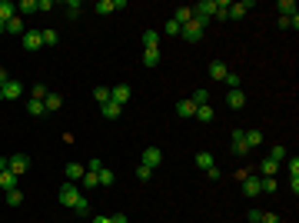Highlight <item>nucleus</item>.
I'll return each instance as SVG.
<instances>
[{"mask_svg": "<svg viewBox=\"0 0 299 223\" xmlns=\"http://www.w3.org/2000/svg\"><path fill=\"white\" fill-rule=\"evenodd\" d=\"M96 14H103V17L113 14V0H100V3H96Z\"/></svg>", "mask_w": 299, "mask_h": 223, "instance_id": "nucleus-38", "label": "nucleus"}, {"mask_svg": "<svg viewBox=\"0 0 299 223\" xmlns=\"http://www.w3.org/2000/svg\"><path fill=\"white\" fill-rule=\"evenodd\" d=\"M23 90H27V87H23L20 80H7V87H3V100H20Z\"/></svg>", "mask_w": 299, "mask_h": 223, "instance_id": "nucleus-6", "label": "nucleus"}, {"mask_svg": "<svg viewBox=\"0 0 299 223\" xmlns=\"http://www.w3.org/2000/svg\"><path fill=\"white\" fill-rule=\"evenodd\" d=\"M3 170H10V157H0V173Z\"/></svg>", "mask_w": 299, "mask_h": 223, "instance_id": "nucleus-50", "label": "nucleus"}, {"mask_svg": "<svg viewBox=\"0 0 299 223\" xmlns=\"http://www.w3.org/2000/svg\"><path fill=\"white\" fill-rule=\"evenodd\" d=\"M262 143V133L260 130H246V147L253 150V147H260Z\"/></svg>", "mask_w": 299, "mask_h": 223, "instance_id": "nucleus-27", "label": "nucleus"}, {"mask_svg": "<svg viewBox=\"0 0 299 223\" xmlns=\"http://www.w3.org/2000/svg\"><path fill=\"white\" fill-rule=\"evenodd\" d=\"M243 193H246V197H260V177L249 173V177L243 180Z\"/></svg>", "mask_w": 299, "mask_h": 223, "instance_id": "nucleus-16", "label": "nucleus"}, {"mask_svg": "<svg viewBox=\"0 0 299 223\" xmlns=\"http://www.w3.org/2000/svg\"><path fill=\"white\" fill-rule=\"evenodd\" d=\"M143 167L150 170H156L160 163H163V153H160V147H143V160H140Z\"/></svg>", "mask_w": 299, "mask_h": 223, "instance_id": "nucleus-4", "label": "nucleus"}, {"mask_svg": "<svg viewBox=\"0 0 299 223\" xmlns=\"http://www.w3.org/2000/svg\"><path fill=\"white\" fill-rule=\"evenodd\" d=\"M276 170H280V163H276V160H269V157L260 163V173H262V177H276Z\"/></svg>", "mask_w": 299, "mask_h": 223, "instance_id": "nucleus-23", "label": "nucleus"}, {"mask_svg": "<svg viewBox=\"0 0 299 223\" xmlns=\"http://www.w3.org/2000/svg\"><path fill=\"white\" fill-rule=\"evenodd\" d=\"M276 10H280V17H296V3L293 0H280Z\"/></svg>", "mask_w": 299, "mask_h": 223, "instance_id": "nucleus-22", "label": "nucleus"}, {"mask_svg": "<svg viewBox=\"0 0 299 223\" xmlns=\"http://www.w3.org/2000/svg\"><path fill=\"white\" fill-rule=\"evenodd\" d=\"M80 183H83V190H93V186H100V180H96L93 170H87V173L80 177Z\"/></svg>", "mask_w": 299, "mask_h": 223, "instance_id": "nucleus-24", "label": "nucleus"}, {"mask_svg": "<svg viewBox=\"0 0 299 223\" xmlns=\"http://www.w3.org/2000/svg\"><path fill=\"white\" fill-rule=\"evenodd\" d=\"M93 100L100 103V107H103V103L110 100V87H96V90H93Z\"/></svg>", "mask_w": 299, "mask_h": 223, "instance_id": "nucleus-30", "label": "nucleus"}, {"mask_svg": "<svg viewBox=\"0 0 299 223\" xmlns=\"http://www.w3.org/2000/svg\"><path fill=\"white\" fill-rule=\"evenodd\" d=\"M233 153H236V157L249 153V147H246V130H233Z\"/></svg>", "mask_w": 299, "mask_h": 223, "instance_id": "nucleus-10", "label": "nucleus"}, {"mask_svg": "<svg viewBox=\"0 0 299 223\" xmlns=\"http://www.w3.org/2000/svg\"><path fill=\"white\" fill-rule=\"evenodd\" d=\"M110 100L123 107V103L130 100V87H127V83H116V87H110Z\"/></svg>", "mask_w": 299, "mask_h": 223, "instance_id": "nucleus-8", "label": "nucleus"}, {"mask_svg": "<svg viewBox=\"0 0 299 223\" xmlns=\"http://www.w3.org/2000/svg\"><path fill=\"white\" fill-rule=\"evenodd\" d=\"M76 200H80V186H76V183H63V186H60V203H63V206L74 210Z\"/></svg>", "mask_w": 299, "mask_h": 223, "instance_id": "nucleus-2", "label": "nucleus"}, {"mask_svg": "<svg viewBox=\"0 0 299 223\" xmlns=\"http://www.w3.org/2000/svg\"><path fill=\"white\" fill-rule=\"evenodd\" d=\"M196 167H200V170H213V167H216V163H213V153L200 150V153H196Z\"/></svg>", "mask_w": 299, "mask_h": 223, "instance_id": "nucleus-21", "label": "nucleus"}, {"mask_svg": "<svg viewBox=\"0 0 299 223\" xmlns=\"http://www.w3.org/2000/svg\"><path fill=\"white\" fill-rule=\"evenodd\" d=\"M226 103H229L233 110H243V107H246V93L243 90H229V93H226Z\"/></svg>", "mask_w": 299, "mask_h": 223, "instance_id": "nucleus-12", "label": "nucleus"}, {"mask_svg": "<svg viewBox=\"0 0 299 223\" xmlns=\"http://www.w3.org/2000/svg\"><path fill=\"white\" fill-rule=\"evenodd\" d=\"M17 14H37V0H23V3H17Z\"/></svg>", "mask_w": 299, "mask_h": 223, "instance_id": "nucleus-33", "label": "nucleus"}, {"mask_svg": "<svg viewBox=\"0 0 299 223\" xmlns=\"http://www.w3.org/2000/svg\"><path fill=\"white\" fill-rule=\"evenodd\" d=\"M40 47H43V34H40V30H23V50L34 54Z\"/></svg>", "mask_w": 299, "mask_h": 223, "instance_id": "nucleus-3", "label": "nucleus"}, {"mask_svg": "<svg viewBox=\"0 0 299 223\" xmlns=\"http://www.w3.org/2000/svg\"><path fill=\"white\" fill-rule=\"evenodd\" d=\"M7 34H20V37H23V20H20V17H14L10 23H7Z\"/></svg>", "mask_w": 299, "mask_h": 223, "instance_id": "nucleus-35", "label": "nucleus"}, {"mask_svg": "<svg viewBox=\"0 0 299 223\" xmlns=\"http://www.w3.org/2000/svg\"><path fill=\"white\" fill-rule=\"evenodd\" d=\"M269 160H276V163H280V160H286V147H280V143H276V147L269 150Z\"/></svg>", "mask_w": 299, "mask_h": 223, "instance_id": "nucleus-37", "label": "nucleus"}, {"mask_svg": "<svg viewBox=\"0 0 299 223\" xmlns=\"http://www.w3.org/2000/svg\"><path fill=\"white\" fill-rule=\"evenodd\" d=\"M143 63H147V67H156V63H160V50H143Z\"/></svg>", "mask_w": 299, "mask_h": 223, "instance_id": "nucleus-32", "label": "nucleus"}, {"mask_svg": "<svg viewBox=\"0 0 299 223\" xmlns=\"http://www.w3.org/2000/svg\"><path fill=\"white\" fill-rule=\"evenodd\" d=\"M27 170H30V157H27V153H14V157H10V173L23 177Z\"/></svg>", "mask_w": 299, "mask_h": 223, "instance_id": "nucleus-5", "label": "nucleus"}, {"mask_svg": "<svg viewBox=\"0 0 299 223\" xmlns=\"http://www.w3.org/2000/svg\"><path fill=\"white\" fill-rule=\"evenodd\" d=\"M226 83H229V90H240V74L229 70V74H226Z\"/></svg>", "mask_w": 299, "mask_h": 223, "instance_id": "nucleus-42", "label": "nucleus"}, {"mask_svg": "<svg viewBox=\"0 0 299 223\" xmlns=\"http://www.w3.org/2000/svg\"><path fill=\"white\" fill-rule=\"evenodd\" d=\"M100 110H103V117H107V120H116V117L123 113V107H120V103H113V100H107Z\"/></svg>", "mask_w": 299, "mask_h": 223, "instance_id": "nucleus-19", "label": "nucleus"}, {"mask_svg": "<svg viewBox=\"0 0 299 223\" xmlns=\"http://www.w3.org/2000/svg\"><path fill=\"white\" fill-rule=\"evenodd\" d=\"M96 180H100V186H113V180H116V177H113V170H96Z\"/></svg>", "mask_w": 299, "mask_h": 223, "instance_id": "nucleus-25", "label": "nucleus"}, {"mask_svg": "<svg viewBox=\"0 0 299 223\" xmlns=\"http://www.w3.org/2000/svg\"><path fill=\"white\" fill-rule=\"evenodd\" d=\"M0 100H3V90H0Z\"/></svg>", "mask_w": 299, "mask_h": 223, "instance_id": "nucleus-53", "label": "nucleus"}, {"mask_svg": "<svg viewBox=\"0 0 299 223\" xmlns=\"http://www.w3.org/2000/svg\"><path fill=\"white\" fill-rule=\"evenodd\" d=\"M110 223H130V220H127V213H113Z\"/></svg>", "mask_w": 299, "mask_h": 223, "instance_id": "nucleus-47", "label": "nucleus"}, {"mask_svg": "<svg viewBox=\"0 0 299 223\" xmlns=\"http://www.w3.org/2000/svg\"><path fill=\"white\" fill-rule=\"evenodd\" d=\"M163 30H167L169 37H180V23H176V20H167V27H163Z\"/></svg>", "mask_w": 299, "mask_h": 223, "instance_id": "nucleus-41", "label": "nucleus"}, {"mask_svg": "<svg viewBox=\"0 0 299 223\" xmlns=\"http://www.w3.org/2000/svg\"><path fill=\"white\" fill-rule=\"evenodd\" d=\"M203 23H200V20H189L187 27H180V37L187 40V43H200V40H203Z\"/></svg>", "mask_w": 299, "mask_h": 223, "instance_id": "nucleus-1", "label": "nucleus"}, {"mask_svg": "<svg viewBox=\"0 0 299 223\" xmlns=\"http://www.w3.org/2000/svg\"><path fill=\"white\" fill-rule=\"evenodd\" d=\"M74 210H76V213H80V217H87V213H90V203H87V197H80Z\"/></svg>", "mask_w": 299, "mask_h": 223, "instance_id": "nucleus-39", "label": "nucleus"}, {"mask_svg": "<svg viewBox=\"0 0 299 223\" xmlns=\"http://www.w3.org/2000/svg\"><path fill=\"white\" fill-rule=\"evenodd\" d=\"M143 50H160V34L156 30H143Z\"/></svg>", "mask_w": 299, "mask_h": 223, "instance_id": "nucleus-18", "label": "nucleus"}, {"mask_svg": "<svg viewBox=\"0 0 299 223\" xmlns=\"http://www.w3.org/2000/svg\"><path fill=\"white\" fill-rule=\"evenodd\" d=\"M196 107H203V103H209V90H193V97H189Z\"/></svg>", "mask_w": 299, "mask_h": 223, "instance_id": "nucleus-31", "label": "nucleus"}, {"mask_svg": "<svg viewBox=\"0 0 299 223\" xmlns=\"http://www.w3.org/2000/svg\"><path fill=\"white\" fill-rule=\"evenodd\" d=\"M90 223H110V217H93Z\"/></svg>", "mask_w": 299, "mask_h": 223, "instance_id": "nucleus-51", "label": "nucleus"}, {"mask_svg": "<svg viewBox=\"0 0 299 223\" xmlns=\"http://www.w3.org/2000/svg\"><path fill=\"white\" fill-rule=\"evenodd\" d=\"M196 120H203V123H209V120H213V107H209V103H203V107H196Z\"/></svg>", "mask_w": 299, "mask_h": 223, "instance_id": "nucleus-29", "label": "nucleus"}, {"mask_svg": "<svg viewBox=\"0 0 299 223\" xmlns=\"http://www.w3.org/2000/svg\"><path fill=\"white\" fill-rule=\"evenodd\" d=\"M87 170H93V173H96V170H103V163H100V160H96V157H93V160L87 163Z\"/></svg>", "mask_w": 299, "mask_h": 223, "instance_id": "nucleus-48", "label": "nucleus"}, {"mask_svg": "<svg viewBox=\"0 0 299 223\" xmlns=\"http://www.w3.org/2000/svg\"><path fill=\"white\" fill-rule=\"evenodd\" d=\"M27 113H30V117H43V100H27Z\"/></svg>", "mask_w": 299, "mask_h": 223, "instance_id": "nucleus-26", "label": "nucleus"}, {"mask_svg": "<svg viewBox=\"0 0 299 223\" xmlns=\"http://www.w3.org/2000/svg\"><path fill=\"white\" fill-rule=\"evenodd\" d=\"M176 113H180V117H196V103H193V100H180V103H176Z\"/></svg>", "mask_w": 299, "mask_h": 223, "instance_id": "nucleus-20", "label": "nucleus"}, {"mask_svg": "<svg viewBox=\"0 0 299 223\" xmlns=\"http://www.w3.org/2000/svg\"><path fill=\"white\" fill-rule=\"evenodd\" d=\"M47 10H54V3L50 0H37V14H47Z\"/></svg>", "mask_w": 299, "mask_h": 223, "instance_id": "nucleus-45", "label": "nucleus"}, {"mask_svg": "<svg viewBox=\"0 0 299 223\" xmlns=\"http://www.w3.org/2000/svg\"><path fill=\"white\" fill-rule=\"evenodd\" d=\"M87 173V167H80V163H67L63 167V177H67V183H80V177Z\"/></svg>", "mask_w": 299, "mask_h": 223, "instance_id": "nucleus-9", "label": "nucleus"}, {"mask_svg": "<svg viewBox=\"0 0 299 223\" xmlns=\"http://www.w3.org/2000/svg\"><path fill=\"white\" fill-rule=\"evenodd\" d=\"M289 177H293V180H299V157H293V160H289Z\"/></svg>", "mask_w": 299, "mask_h": 223, "instance_id": "nucleus-44", "label": "nucleus"}, {"mask_svg": "<svg viewBox=\"0 0 299 223\" xmlns=\"http://www.w3.org/2000/svg\"><path fill=\"white\" fill-rule=\"evenodd\" d=\"M7 80H10V74H7V70H3V67H0V90H3V87H7Z\"/></svg>", "mask_w": 299, "mask_h": 223, "instance_id": "nucleus-49", "label": "nucleus"}, {"mask_svg": "<svg viewBox=\"0 0 299 223\" xmlns=\"http://www.w3.org/2000/svg\"><path fill=\"white\" fill-rule=\"evenodd\" d=\"M17 173H10V170H3V173H0V190H3V193H7V190H17Z\"/></svg>", "mask_w": 299, "mask_h": 223, "instance_id": "nucleus-15", "label": "nucleus"}, {"mask_svg": "<svg viewBox=\"0 0 299 223\" xmlns=\"http://www.w3.org/2000/svg\"><path fill=\"white\" fill-rule=\"evenodd\" d=\"M169 20H176L180 27H187L189 20H193V7H176V10H173V17H169Z\"/></svg>", "mask_w": 299, "mask_h": 223, "instance_id": "nucleus-14", "label": "nucleus"}, {"mask_svg": "<svg viewBox=\"0 0 299 223\" xmlns=\"http://www.w3.org/2000/svg\"><path fill=\"white\" fill-rule=\"evenodd\" d=\"M80 10H83V7H80L76 0H70V3H67V17H80Z\"/></svg>", "mask_w": 299, "mask_h": 223, "instance_id": "nucleus-43", "label": "nucleus"}, {"mask_svg": "<svg viewBox=\"0 0 299 223\" xmlns=\"http://www.w3.org/2000/svg\"><path fill=\"white\" fill-rule=\"evenodd\" d=\"M40 34H43V47H56V43H60V34H56V30H40Z\"/></svg>", "mask_w": 299, "mask_h": 223, "instance_id": "nucleus-28", "label": "nucleus"}, {"mask_svg": "<svg viewBox=\"0 0 299 223\" xmlns=\"http://www.w3.org/2000/svg\"><path fill=\"white\" fill-rule=\"evenodd\" d=\"M260 223H280V213H262Z\"/></svg>", "mask_w": 299, "mask_h": 223, "instance_id": "nucleus-46", "label": "nucleus"}, {"mask_svg": "<svg viewBox=\"0 0 299 223\" xmlns=\"http://www.w3.org/2000/svg\"><path fill=\"white\" fill-rule=\"evenodd\" d=\"M150 177H153V170H150V167H143V163H140V167H136V180H143V183H147Z\"/></svg>", "mask_w": 299, "mask_h": 223, "instance_id": "nucleus-40", "label": "nucleus"}, {"mask_svg": "<svg viewBox=\"0 0 299 223\" xmlns=\"http://www.w3.org/2000/svg\"><path fill=\"white\" fill-rule=\"evenodd\" d=\"M60 107H63V97H60V93H54V90H50L47 97H43V110H47V113H56Z\"/></svg>", "mask_w": 299, "mask_h": 223, "instance_id": "nucleus-11", "label": "nucleus"}, {"mask_svg": "<svg viewBox=\"0 0 299 223\" xmlns=\"http://www.w3.org/2000/svg\"><path fill=\"white\" fill-rule=\"evenodd\" d=\"M47 93H50V87H47V83H37V87L30 90V100H43Z\"/></svg>", "mask_w": 299, "mask_h": 223, "instance_id": "nucleus-34", "label": "nucleus"}, {"mask_svg": "<svg viewBox=\"0 0 299 223\" xmlns=\"http://www.w3.org/2000/svg\"><path fill=\"white\" fill-rule=\"evenodd\" d=\"M0 34H7V23H3V20H0Z\"/></svg>", "mask_w": 299, "mask_h": 223, "instance_id": "nucleus-52", "label": "nucleus"}, {"mask_svg": "<svg viewBox=\"0 0 299 223\" xmlns=\"http://www.w3.org/2000/svg\"><path fill=\"white\" fill-rule=\"evenodd\" d=\"M226 74H229V67H226L223 60H213V63H209V77H213V80H226Z\"/></svg>", "mask_w": 299, "mask_h": 223, "instance_id": "nucleus-17", "label": "nucleus"}, {"mask_svg": "<svg viewBox=\"0 0 299 223\" xmlns=\"http://www.w3.org/2000/svg\"><path fill=\"white\" fill-rule=\"evenodd\" d=\"M20 200H23V190H20V186H17V190H7V203H10V206H17Z\"/></svg>", "mask_w": 299, "mask_h": 223, "instance_id": "nucleus-36", "label": "nucleus"}, {"mask_svg": "<svg viewBox=\"0 0 299 223\" xmlns=\"http://www.w3.org/2000/svg\"><path fill=\"white\" fill-rule=\"evenodd\" d=\"M14 17H17V3H10V0H0V20H3V23H10Z\"/></svg>", "mask_w": 299, "mask_h": 223, "instance_id": "nucleus-13", "label": "nucleus"}, {"mask_svg": "<svg viewBox=\"0 0 299 223\" xmlns=\"http://www.w3.org/2000/svg\"><path fill=\"white\" fill-rule=\"evenodd\" d=\"M253 10V0H243V3H229V14L226 17H233V20H243L246 14Z\"/></svg>", "mask_w": 299, "mask_h": 223, "instance_id": "nucleus-7", "label": "nucleus"}]
</instances>
